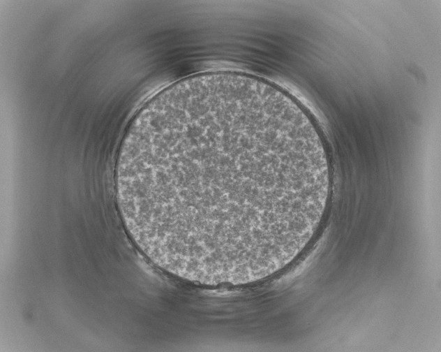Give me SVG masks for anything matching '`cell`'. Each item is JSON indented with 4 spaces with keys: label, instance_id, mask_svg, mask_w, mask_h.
Returning <instances> with one entry per match:
<instances>
[{
    "label": "cell",
    "instance_id": "obj_1",
    "mask_svg": "<svg viewBox=\"0 0 441 352\" xmlns=\"http://www.w3.org/2000/svg\"><path fill=\"white\" fill-rule=\"evenodd\" d=\"M114 182L124 226L155 265L200 284L241 285L279 271L309 244L331 172L295 101L257 78L214 72L142 107Z\"/></svg>",
    "mask_w": 441,
    "mask_h": 352
}]
</instances>
